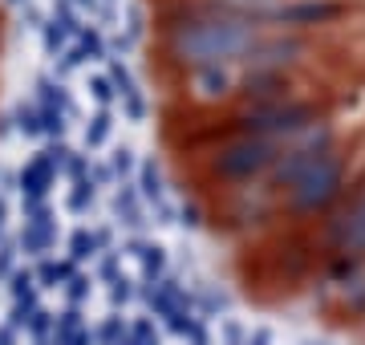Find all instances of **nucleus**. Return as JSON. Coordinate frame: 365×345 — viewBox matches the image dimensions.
I'll use <instances>...</instances> for the list:
<instances>
[{"instance_id": "f257e3e1", "label": "nucleus", "mask_w": 365, "mask_h": 345, "mask_svg": "<svg viewBox=\"0 0 365 345\" xmlns=\"http://www.w3.org/2000/svg\"><path fill=\"white\" fill-rule=\"evenodd\" d=\"M260 33L264 21H252V16L191 4V0H167L158 13V53L175 78L220 66L240 69L256 49Z\"/></svg>"}]
</instances>
